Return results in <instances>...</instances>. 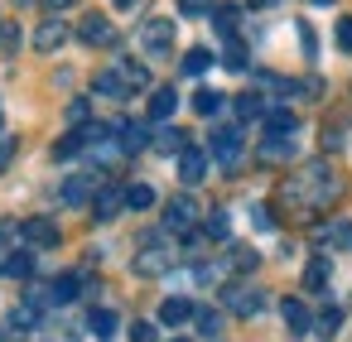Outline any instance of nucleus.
Returning <instances> with one entry per match:
<instances>
[{
    "label": "nucleus",
    "instance_id": "obj_1",
    "mask_svg": "<svg viewBox=\"0 0 352 342\" xmlns=\"http://www.w3.org/2000/svg\"><path fill=\"white\" fill-rule=\"evenodd\" d=\"M342 198V179H338V169L328 164V159H309L294 179H285V188H280V203H289L294 212H323V207H333Z\"/></svg>",
    "mask_w": 352,
    "mask_h": 342
},
{
    "label": "nucleus",
    "instance_id": "obj_2",
    "mask_svg": "<svg viewBox=\"0 0 352 342\" xmlns=\"http://www.w3.org/2000/svg\"><path fill=\"white\" fill-rule=\"evenodd\" d=\"M164 231L169 236H193L198 231V203L188 193H179V198L164 203Z\"/></svg>",
    "mask_w": 352,
    "mask_h": 342
},
{
    "label": "nucleus",
    "instance_id": "obj_3",
    "mask_svg": "<svg viewBox=\"0 0 352 342\" xmlns=\"http://www.w3.org/2000/svg\"><path fill=\"white\" fill-rule=\"evenodd\" d=\"M208 150H212V159H217L222 169H236V164H241V150H246V145H241V126H217Z\"/></svg>",
    "mask_w": 352,
    "mask_h": 342
},
{
    "label": "nucleus",
    "instance_id": "obj_4",
    "mask_svg": "<svg viewBox=\"0 0 352 342\" xmlns=\"http://www.w3.org/2000/svg\"><path fill=\"white\" fill-rule=\"evenodd\" d=\"M140 44H145V54L164 58V54L174 49V20H164V15L145 20V25H140Z\"/></svg>",
    "mask_w": 352,
    "mask_h": 342
},
{
    "label": "nucleus",
    "instance_id": "obj_5",
    "mask_svg": "<svg viewBox=\"0 0 352 342\" xmlns=\"http://www.w3.org/2000/svg\"><path fill=\"white\" fill-rule=\"evenodd\" d=\"M78 39L87 44V49H111L116 44V25L107 20V15H82V25H78Z\"/></svg>",
    "mask_w": 352,
    "mask_h": 342
},
{
    "label": "nucleus",
    "instance_id": "obj_6",
    "mask_svg": "<svg viewBox=\"0 0 352 342\" xmlns=\"http://www.w3.org/2000/svg\"><path fill=\"white\" fill-rule=\"evenodd\" d=\"M121 207H126V188H121V183H97V193H92V217H97V222H111Z\"/></svg>",
    "mask_w": 352,
    "mask_h": 342
},
{
    "label": "nucleus",
    "instance_id": "obj_7",
    "mask_svg": "<svg viewBox=\"0 0 352 342\" xmlns=\"http://www.w3.org/2000/svg\"><path fill=\"white\" fill-rule=\"evenodd\" d=\"M222 299H227V308H232V313H241V318L261 313V304H265V294H261V289H246V284H227V289H222Z\"/></svg>",
    "mask_w": 352,
    "mask_h": 342
},
{
    "label": "nucleus",
    "instance_id": "obj_8",
    "mask_svg": "<svg viewBox=\"0 0 352 342\" xmlns=\"http://www.w3.org/2000/svg\"><path fill=\"white\" fill-rule=\"evenodd\" d=\"M164 270H169V251H164L160 241H150V246H140V251H135V275L155 280V275H164Z\"/></svg>",
    "mask_w": 352,
    "mask_h": 342
},
{
    "label": "nucleus",
    "instance_id": "obj_9",
    "mask_svg": "<svg viewBox=\"0 0 352 342\" xmlns=\"http://www.w3.org/2000/svg\"><path fill=\"white\" fill-rule=\"evenodd\" d=\"M63 44H68V25H63L58 15H54V20H44V25L34 30V49H39V54H58Z\"/></svg>",
    "mask_w": 352,
    "mask_h": 342
},
{
    "label": "nucleus",
    "instance_id": "obj_10",
    "mask_svg": "<svg viewBox=\"0 0 352 342\" xmlns=\"http://www.w3.org/2000/svg\"><path fill=\"white\" fill-rule=\"evenodd\" d=\"M203 174H208V155L203 150H179V179H184V188L203 183Z\"/></svg>",
    "mask_w": 352,
    "mask_h": 342
},
{
    "label": "nucleus",
    "instance_id": "obj_11",
    "mask_svg": "<svg viewBox=\"0 0 352 342\" xmlns=\"http://www.w3.org/2000/svg\"><path fill=\"white\" fill-rule=\"evenodd\" d=\"M20 236H25L34 251H39V246H58V227H54L49 217H30V222L20 227Z\"/></svg>",
    "mask_w": 352,
    "mask_h": 342
},
{
    "label": "nucleus",
    "instance_id": "obj_12",
    "mask_svg": "<svg viewBox=\"0 0 352 342\" xmlns=\"http://www.w3.org/2000/svg\"><path fill=\"white\" fill-rule=\"evenodd\" d=\"M92 92H97V97H111V102H126V97H131V87H126V78H121L116 68L97 73V78H92Z\"/></svg>",
    "mask_w": 352,
    "mask_h": 342
},
{
    "label": "nucleus",
    "instance_id": "obj_13",
    "mask_svg": "<svg viewBox=\"0 0 352 342\" xmlns=\"http://www.w3.org/2000/svg\"><path fill=\"white\" fill-rule=\"evenodd\" d=\"M92 193H97V179H92V174H73V179L63 183V203H68V207L92 203Z\"/></svg>",
    "mask_w": 352,
    "mask_h": 342
},
{
    "label": "nucleus",
    "instance_id": "obj_14",
    "mask_svg": "<svg viewBox=\"0 0 352 342\" xmlns=\"http://www.w3.org/2000/svg\"><path fill=\"white\" fill-rule=\"evenodd\" d=\"M188 318H193V299L174 294V299H164V304H160V323H164V328H184Z\"/></svg>",
    "mask_w": 352,
    "mask_h": 342
},
{
    "label": "nucleus",
    "instance_id": "obj_15",
    "mask_svg": "<svg viewBox=\"0 0 352 342\" xmlns=\"http://www.w3.org/2000/svg\"><path fill=\"white\" fill-rule=\"evenodd\" d=\"M280 313H285V328L289 332H309L314 328V313H309L304 299H280Z\"/></svg>",
    "mask_w": 352,
    "mask_h": 342
},
{
    "label": "nucleus",
    "instance_id": "obj_16",
    "mask_svg": "<svg viewBox=\"0 0 352 342\" xmlns=\"http://www.w3.org/2000/svg\"><path fill=\"white\" fill-rule=\"evenodd\" d=\"M174 106H179V92H174V87H155V92H150V121H155V126H164V121L174 116Z\"/></svg>",
    "mask_w": 352,
    "mask_h": 342
},
{
    "label": "nucleus",
    "instance_id": "obj_17",
    "mask_svg": "<svg viewBox=\"0 0 352 342\" xmlns=\"http://www.w3.org/2000/svg\"><path fill=\"white\" fill-rule=\"evenodd\" d=\"M193 323H198V337H203V342H222V313H217V308L193 304Z\"/></svg>",
    "mask_w": 352,
    "mask_h": 342
},
{
    "label": "nucleus",
    "instance_id": "obj_18",
    "mask_svg": "<svg viewBox=\"0 0 352 342\" xmlns=\"http://www.w3.org/2000/svg\"><path fill=\"white\" fill-rule=\"evenodd\" d=\"M318 241H328L333 251H352V222H342V217L323 222V227H318Z\"/></svg>",
    "mask_w": 352,
    "mask_h": 342
},
{
    "label": "nucleus",
    "instance_id": "obj_19",
    "mask_svg": "<svg viewBox=\"0 0 352 342\" xmlns=\"http://www.w3.org/2000/svg\"><path fill=\"white\" fill-rule=\"evenodd\" d=\"M294 155V135H265L261 140V159L275 164V159H289Z\"/></svg>",
    "mask_w": 352,
    "mask_h": 342
},
{
    "label": "nucleus",
    "instance_id": "obj_20",
    "mask_svg": "<svg viewBox=\"0 0 352 342\" xmlns=\"http://www.w3.org/2000/svg\"><path fill=\"white\" fill-rule=\"evenodd\" d=\"M208 15H212V25H217V34H222V39H232V34H236V25H241V10H236V5H212Z\"/></svg>",
    "mask_w": 352,
    "mask_h": 342
},
{
    "label": "nucleus",
    "instance_id": "obj_21",
    "mask_svg": "<svg viewBox=\"0 0 352 342\" xmlns=\"http://www.w3.org/2000/svg\"><path fill=\"white\" fill-rule=\"evenodd\" d=\"M232 106H236V121H261L265 116V97L261 92H241Z\"/></svg>",
    "mask_w": 352,
    "mask_h": 342
},
{
    "label": "nucleus",
    "instance_id": "obj_22",
    "mask_svg": "<svg viewBox=\"0 0 352 342\" xmlns=\"http://www.w3.org/2000/svg\"><path fill=\"white\" fill-rule=\"evenodd\" d=\"M116 135H121V150H126V155H135V150L150 145V126H131V121H126V126H116Z\"/></svg>",
    "mask_w": 352,
    "mask_h": 342
},
{
    "label": "nucleus",
    "instance_id": "obj_23",
    "mask_svg": "<svg viewBox=\"0 0 352 342\" xmlns=\"http://www.w3.org/2000/svg\"><path fill=\"white\" fill-rule=\"evenodd\" d=\"M222 106H227L222 92H212V87H198V92H193V111H198V116H217Z\"/></svg>",
    "mask_w": 352,
    "mask_h": 342
},
{
    "label": "nucleus",
    "instance_id": "obj_24",
    "mask_svg": "<svg viewBox=\"0 0 352 342\" xmlns=\"http://www.w3.org/2000/svg\"><path fill=\"white\" fill-rule=\"evenodd\" d=\"M299 116L294 111H265V135H294Z\"/></svg>",
    "mask_w": 352,
    "mask_h": 342
},
{
    "label": "nucleus",
    "instance_id": "obj_25",
    "mask_svg": "<svg viewBox=\"0 0 352 342\" xmlns=\"http://www.w3.org/2000/svg\"><path fill=\"white\" fill-rule=\"evenodd\" d=\"M116 73L126 78V87H131V92H140V87H150V68H145V63H135V58H126V63H121Z\"/></svg>",
    "mask_w": 352,
    "mask_h": 342
},
{
    "label": "nucleus",
    "instance_id": "obj_26",
    "mask_svg": "<svg viewBox=\"0 0 352 342\" xmlns=\"http://www.w3.org/2000/svg\"><path fill=\"white\" fill-rule=\"evenodd\" d=\"M34 323H39V304H34V299H25V304H15V308H10V328L30 332Z\"/></svg>",
    "mask_w": 352,
    "mask_h": 342
},
{
    "label": "nucleus",
    "instance_id": "obj_27",
    "mask_svg": "<svg viewBox=\"0 0 352 342\" xmlns=\"http://www.w3.org/2000/svg\"><path fill=\"white\" fill-rule=\"evenodd\" d=\"M179 68H184V73H188V78H203V73H208V68H212V54H208V49H188V54H184V63H179Z\"/></svg>",
    "mask_w": 352,
    "mask_h": 342
},
{
    "label": "nucleus",
    "instance_id": "obj_28",
    "mask_svg": "<svg viewBox=\"0 0 352 342\" xmlns=\"http://www.w3.org/2000/svg\"><path fill=\"white\" fill-rule=\"evenodd\" d=\"M184 145H188V135H184V130H174V126H164V130L155 135V150H160V155H179Z\"/></svg>",
    "mask_w": 352,
    "mask_h": 342
},
{
    "label": "nucleus",
    "instance_id": "obj_29",
    "mask_svg": "<svg viewBox=\"0 0 352 342\" xmlns=\"http://www.w3.org/2000/svg\"><path fill=\"white\" fill-rule=\"evenodd\" d=\"M227 265H232L236 275H251V270L261 265V255H256L251 246H232V255H227Z\"/></svg>",
    "mask_w": 352,
    "mask_h": 342
},
{
    "label": "nucleus",
    "instance_id": "obj_30",
    "mask_svg": "<svg viewBox=\"0 0 352 342\" xmlns=\"http://www.w3.org/2000/svg\"><path fill=\"white\" fill-rule=\"evenodd\" d=\"M126 207H135V212L155 207V188H150V183H131V188H126Z\"/></svg>",
    "mask_w": 352,
    "mask_h": 342
},
{
    "label": "nucleus",
    "instance_id": "obj_31",
    "mask_svg": "<svg viewBox=\"0 0 352 342\" xmlns=\"http://www.w3.org/2000/svg\"><path fill=\"white\" fill-rule=\"evenodd\" d=\"M6 275H15V280H30V275H34V251H15V255L6 260Z\"/></svg>",
    "mask_w": 352,
    "mask_h": 342
},
{
    "label": "nucleus",
    "instance_id": "obj_32",
    "mask_svg": "<svg viewBox=\"0 0 352 342\" xmlns=\"http://www.w3.org/2000/svg\"><path fill=\"white\" fill-rule=\"evenodd\" d=\"M323 284H328V260L314 255V260L304 265V289H323Z\"/></svg>",
    "mask_w": 352,
    "mask_h": 342
},
{
    "label": "nucleus",
    "instance_id": "obj_33",
    "mask_svg": "<svg viewBox=\"0 0 352 342\" xmlns=\"http://www.w3.org/2000/svg\"><path fill=\"white\" fill-rule=\"evenodd\" d=\"M87 328H92L97 337H111V332H116V313H111V308H92V313H87Z\"/></svg>",
    "mask_w": 352,
    "mask_h": 342
},
{
    "label": "nucleus",
    "instance_id": "obj_34",
    "mask_svg": "<svg viewBox=\"0 0 352 342\" xmlns=\"http://www.w3.org/2000/svg\"><path fill=\"white\" fill-rule=\"evenodd\" d=\"M73 294H78V275H63V280L49 284V299H54V304H68Z\"/></svg>",
    "mask_w": 352,
    "mask_h": 342
},
{
    "label": "nucleus",
    "instance_id": "obj_35",
    "mask_svg": "<svg viewBox=\"0 0 352 342\" xmlns=\"http://www.w3.org/2000/svg\"><path fill=\"white\" fill-rule=\"evenodd\" d=\"M338 328H342V308H338V304H328V308L318 313V332H323V337H333Z\"/></svg>",
    "mask_w": 352,
    "mask_h": 342
},
{
    "label": "nucleus",
    "instance_id": "obj_36",
    "mask_svg": "<svg viewBox=\"0 0 352 342\" xmlns=\"http://www.w3.org/2000/svg\"><path fill=\"white\" fill-rule=\"evenodd\" d=\"M222 63H227V68H232V73H241V68H246V49H241V44H236V34H232V39H227V54H222Z\"/></svg>",
    "mask_w": 352,
    "mask_h": 342
},
{
    "label": "nucleus",
    "instance_id": "obj_37",
    "mask_svg": "<svg viewBox=\"0 0 352 342\" xmlns=\"http://www.w3.org/2000/svg\"><path fill=\"white\" fill-rule=\"evenodd\" d=\"M203 236H212V241H227V212L217 207V212H208V227H203Z\"/></svg>",
    "mask_w": 352,
    "mask_h": 342
},
{
    "label": "nucleus",
    "instance_id": "obj_38",
    "mask_svg": "<svg viewBox=\"0 0 352 342\" xmlns=\"http://www.w3.org/2000/svg\"><path fill=\"white\" fill-rule=\"evenodd\" d=\"M212 5H217V0H179V15H188V20H203Z\"/></svg>",
    "mask_w": 352,
    "mask_h": 342
},
{
    "label": "nucleus",
    "instance_id": "obj_39",
    "mask_svg": "<svg viewBox=\"0 0 352 342\" xmlns=\"http://www.w3.org/2000/svg\"><path fill=\"white\" fill-rule=\"evenodd\" d=\"M342 135H347V116H338L333 126H323V145H328V150H338V145H342Z\"/></svg>",
    "mask_w": 352,
    "mask_h": 342
},
{
    "label": "nucleus",
    "instance_id": "obj_40",
    "mask_svg": "<svg viewBox=\"0 0 352 342\" xmlns=\"http://www.w3.org/2000/svg\"><path fill=\"white\" fill-rule=\"evenodd\" d=\"M78 150H82V135H78V130H73V135H63V140H58V145H54V159H73V155H78Z\"/></svg>",
    "mask_w": 352,
    "mask_h": 342
},
{
    "label": "nucleus",
    "instance_id": "obj_41",
    "mask_svg": "<svg viewBox=\"0 0 352 342\" xmlns=\"http://www.w3.org/2000/svg\"><path fill=\"white\" fill-rule=\"evenodd\" d=\"M251 222H256L261 231H275V212H270L265 203H256V207H251Z\"/></svg>",
    "mask_w": 352,
    "mask_h": 342
},
{
    "label": "nucleus",
    "instance_id": "obj_42",
    "mask_svg": "<svg viewBox=\"0 0 352 342\" xmlns=\"http://www.w3.org/2000/svg\"><path fill=\"white\" fill-rule=\"evenodd\" d=\"M338 49H342V54H352V15H342V20H338Z\"/></svg>",
    "mask_w": 352,
    "mask_h": 342
},
{
    "label": "nucleus",
    "instance_id": "obj_43",
    "mask_svg": "<svg viewBox=\"0 0 352 342\" xmlns=\"http://www.w3.org/2000/svg\"><path fill=\"white\" fill-rule=\"evenodd\" d=\"M0 44H6V54H15L20 49V30L15 25H0Z\"/></svg>",
    "mask_w": 352,
    "mask_h": 342
},
{
    "label": "nucleus",
    "instance_id": "obj_44",
    "mask_svg": "<svg viewBox=\"0 0 352 342\" xmlns=\"http://www.w3.org/2000/svg\"><path fill=\"white\" fill-rule=\"evenodd\" d=\"M68 121H73V126H82V121H87V102H82V97H78V102H68Z\"/></svg>",
    "mask_w": 352,
    "mask_h": 342
},
{
    "label": "nucleus",
    "instance_id": "obj_45",
    "mask_svg": "<svg viewBox=\"0 0 352 342\" xmlns=\"http://www.w3.org/2000/svg\"><path fill=\"white\" fill-rule=\"evenodd\" d=\"M131 342H155V328H150V323H135V328H131Z\"/></svg>",
    "mask_w": 352,
    "mask_h": 342
},
{
    "label": "nucleus",
    "instance_id": "obj_46",
    "mask_svg": "<svg viewBox=\"0 0 352 342\" xmlns=\"http://www.w3.org/2000/svg\"><path fill=\"white\" fill-rule=\"evenodd\" d=\"M299 34H304V39H299V44H304V54L314 58V54H318V44H314V30H309V25H299Z\"/></svg>",
    "mask_w": 352,
    "mask_h": 342
},
{
    "label": "nucleus",
    "instance_id": "obj_47",
    "mask_svg": "<svg viewBox=\"0 0 352 342\" xmlns=\"http://www.w3.org/2000/svg\"><path fill=\"white\" fill-rule=\"evenodd\" d=\"M10 159H15V140H0V174H6Z\"/></svg>",
    "mask_w": 352,
    "mask_h": 342
},
{
    "label": "nucleus",
    "instance_id": "obj_48",
    "mask_svg": "<svg viewBox=\"0 0 352 342\" xmlns=\"http://www.w3.org/2000/svg\"><path fill=\"white\" fill-rule=\"evenodd\" d=\"M44 10L49 15H63V10H73V0H44Z\"/></svg>",
    "mask_w": 352,
    "mask_h": 342
},
{
    "label": "nucleus",
    "instance_id": "obj_49",
    "mask_svg": "<svg viewBox=\"0 0 352 342\" xmlns=\"http://www.w3.org/2000/svg\"><path fill=\"white\" fill-rule=\"evenodd\" d=\"M111 5H116V10H135V5H140V0H111Z\"/></svg>",
    "mask_w": 352,
    "mask_h": 342
},
{
    "label": "nucleus",
    "instance_id": "obj_50",
    "mask_svg": "<svg viewBox=\"0 0 352 342\" xmlns=\"http://www.w3.org/2000/svg\"><path fill=\"white\" fill-rule=\"evenodd\" d=\"M309 5H338V0H309Z\"/></svg>",
    "mask_w": 352,
    "mask_h": 342
},
{
    "label": "nucleus",
    "instance_id": "obj_51",
    "mask_svg": "<svg viewBox=\"0 0 352 342\" xmlns=\"http://www.w3.org/2000/svg\"><path fill=\"white\" fill-rule=\"evenodd\" d=\"M256 5H280V0H256Z\"/></svg>",
    "mask_w": 352,
    "mask_h": 342
},
{
    "label": "nucleus",
    "instance_id": "obj_52",
    "mask_svg": "<svg viewBox=\"0 0 352 342\" xmlns=\"http://www.w3.org/2000/svg\"><path fill=\"white\" fill-rule=\"evenodd\" d=\"M15 5H30V0H15Z\"/></svg>",
    "mask_w": 352,
    "mask_h": 342
},
{
    "label": "nucleus",
    "instance_id": "obj_53",
    "mask_svg": "<svg viewBox=\"0 0 352 342\" xmlns=\"http://www.w3.org/2000/svg\"><path fill=\"white\" fill-rule=\"evenodd\" d=\"M174 342H188V337H174Z\"/></svg>",
    "mask_w": 352,
    "mask_h": 342
},
{
    "label": "nucleus",
    "instance_id": "obj_54",
    "mask_svg": "<svg viewBox=\"0 0 352 342\" xmlns=\"http://www.w3.org/2000/svg\"><path fill=\"white\" fill-rule=\"evenodd\" d=\"M0 126H6V121H0Z\"/></svg>",
    "mask_w": 352,
    "mask_h": 342
}]
</instances>
